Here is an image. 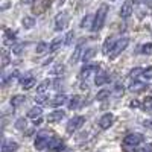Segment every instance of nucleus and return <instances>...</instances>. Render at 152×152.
<instances>
[{
	"instance_id": "f257e3e1",
	"label": "nucleus",
	"mask_w": 152,
	"mask_h": 152,
	"mask_svg": "<svg viewBox=\"0 0 152 152\" xmlns=\"http://www.w3.org/2000/svg\"><path fill=\"white\" fill-rule=\"evenodd\" d=\"M108 5L107 3H102L99 6L97 12H96V15H94V20H93V26H91V32H99L100 29L104 28V24H105V20H107V15H108Z\"/></svg>"
},
{
	"instance_id": "f03ea898",
	"label": "nucleus",
	"mask_w": 152,
	"mask_h": 152,
	"mask_svg": "<svg viewBox=\"0 0 152 152\" xmlns=\"http://www.w3.org/2000/svg\"><path fill=\"white\" fill-rule=\"evenodd\" d=\"M52 138H53V134L50 132V131H41V132H38L37 137H35V142H34V146L37 151H43L46 148H49L50 142H52Z\"/></svg>"
},
{
	"instance_id": "7ed1b4c3",
	"label": "nucleus",
	"mask_w": 152,
	"mask_h": 152,
	"mask_svg": "<svg viewBox=\"0 0 152 152\" xmlns=\"http://www.w3.org/2000/svg\"><path fill=\"white\" fill-rule=\"evenodd\" d=\"M128 44H129V38L128 37H123V38H120V40H117L116 41V44H114V47H113V50L110 52V59H116L123 50L128 47Z\"/></svg>"
},
{
	"instance_id": "20e7f679",
	"label": "nucleus",
	"mask_w": 152,
	"mask_h": 152,
	"mask_svg": "<svg viewBox=\"0 0 152 152\" xmlns=\"http://www.w3.org/2000/svg\"><path fill=\"white\" fill-rule=\"evenodd\" d=\"M145 142V135H142L140 132H132L125 135L123 138V146H128V148H135L138 145H142Z\"/></svg>"
},
{
	"instance_id": "39448f33",
	"label": "nucleus",
	"mask_w": 152,
	"mask_h": 152,
	"mask_svg": "<svg viewBox=\"0 0 152 152\" xmlns=\"http://www.w3.org/2000/svg\"><path fill=\"white\" fill-rule=\"evenodd\" d=\"M84 123H85V117L84 116H75V117H72L69 120V123L66 126V131L69 134H73V132L78 131V129H81L82 126H84Z\"/></svg>"
},
{
	"instance_id": "423d86ee",
	"label": "nucleus",
	"mask_w": 152,
	"mask_h": 152,
	"mask_svg": "<svg viewBox=\"0 0 152 152\" xmlns=\"http://www.w3.org/2000/svg\"><path fill=\"white\" fill-rule=\"evenodd\" d=\"M100 70V66L99 64H85L82 69H81V78L82 79H88V78H91V76L97 75Z\"/></svg>"
},
{
	"instance_id": "0eeeda50",
	"label": "nucleus",
	"mask_w": 152,
	"mask_h": 152,
	"mask_svg": "<svg viewBox=\"0 0 152 152\" xmlns=\"http://www.w3.org/2000/svg\"><path fill=\"white\" fill-rule=\"evenodd\" d=\"M113 122H114V116L111 113H107V114H104V116L99 119V128L100 129H108L110 126L113 125Z\"/></svg>"
},
{
	"instance_id": "6e6552de",
	"label": "nucleus",
	"mask_w": 152,
	"mask_h": 152,
	"mask_svg": "<svg viewBox=\"0 0 152 152\" xmlns=\"http://www.w3.org/2000/svg\"><path fill=\"white\" fill-rule=\"evenodd\" d=\"M15 40H17L15 31H12V29H5L3 31V44L11 46L12 43H15Z\"/></svg>"
},
{
	"instance_id": "1a4fd4ad",
	"label": "nucleus",
	"mask_w": 152,
	"mask_h": 152,
	"mask_svg": "<svg viewBox=\"0 0 152 152\" xmlns=\"http://www.w3.org/2000/svg\"><path fill=\"white\" fill-rule=\"evenodd\" d=\"M114 44H116V38H114L113 35L107 37L105 41H104V44H102V53H104V55H110V52L113 50Z\"/></svg>"
},
{
	"instance_id": "9d476101",
	"label": "nucleus",
	"mask_w": 152,
	"mask_h": 152,
	"mask_svg": "<svg viewBox=\"0 0 152 152\" xmlns=\"http://www.w3.org/2000/svg\"><path fill=\"white\" fill-rule=\"evenodd\" d=\"M61 46H66V37H56L53 38L49 44V50L50 52H56L58 49H61Z\"/></svg>"
},
{
	"instance_id": "9b49d317",
	"label": "nucleus",
	"mask_w": 152,
	"mask_h": 152,
	"mask_svg": "<svg viewBox=\"0 0 152 152\" xmlns=\"http://www.w3.org/2000/svg\"><path fill=\"white\" fill-rule=\"evenodd\" d=\"M66 117V111H62V110H56V111H52L47 116V120L50 123H56V122H61L62 119Z\"/></svg>"
},
{
	"instance_id": "f8f14e48",
	"label": "nucleus",
	"mask_w": 152,
	"mask_h": 152,
	"mask_svg": "<svg viewBox=\"0 0 152 152\" xmlns=\"http://www.w3.org/2000/svg\"><path fill=\"white\" fill-rule=\"evenodd\" d=\"M67 23H69V18H67L66 14L56 15V18H55V31H62L67 26Z\"/></svg>"
},
{
	"instance_id": "ddd939ff",
	"label": "nucleus",
	"mask_w": 152,
	"mask_h": 152,
	"mask_svg": "<svg viewBox=\"0 0 152 152\" xmlns=\"http://www.w3.org/2000/svg\"><path fill=\"white\" fill-rule=\"evenodd\" d=\"M66 102H67V96H66V94H56V96L49 102V105L53 107V108H58V107H62Z\"/></svg>"
},
{
	"instance_id": "4468645a",
	"label": "nucleus",
	"mask_w": 152,
	"mask_h": 152,
	"mask_svg": "<svg viewBox=\"0 0 152 152\" xmlns=\"http://www.w3.org/2000/svg\"><path fill=\"white\" fill-rule=\"evenodd\" d=\"M18 149V143L12 140H3L2 142V152H15Z\"/></svg>"
},
{
	"instance_id": "2eb2a0df",
	"label": "nucleus",
	"mask_w": 152,
	"mask_h": 152,
	"mask_svg": "<svg viewBox=\"0 0 152 152\" xmlns=\"http://www.w3.org/2000/svg\"><path fill=\"white\" fill-rule=\"evenodd\" d=\"M148 88H149V85L145 84V82H140V81H134V82L129 85V90H131L132 93H142V91L148 90Z\"/></svg>"
},
{
	"instance_id": "dca6fc26",
	"label": "nucleus",
	"mask_w": 152,
	"mask_h": 152,
	"mask_svg": "<svg viewBox=\"0 0 152 152\" xmlns=\"http://www.w3.org/2000/svg\"><path fill=\"white\" fill-rule=\"evenodd\" d=\"M132 11H134L132 3H131V2H125V3L122 5V8H120V17H122V18H128V17H131Z\"/></svg>"
},
{
	"instance_id": "f3484780",
	"label": "nucleus",
	"mask_w": 152,
	"mask_h": 152,
	"mask_svg": "<svg viewBox=\"0 0 152 152\" xmlns=\"http://www.w3.org/2000/svg\"><path fill=\"white\" fill-rule=\"evenodd\" d=\"M110 79H111V76H110L108 73H97L96 78H94V84H96L97 87H102V85L108 84Z\"/></svg>"
},
{
	"instance_id": "a211bd4d",
	"label": "nucleus",
	"mask_w": 152,
	"mask_h": 152,
	"mask_svg": "<svg viewBox=\"0 0 152 152\" xmlns=\"http://www.w3.org/2000/svg\"><path fill=\"white\" fill-rule=\"evenodd\" d=\"M49 148L52 151H55V152H61V151H64V142H62L61 138L53 137L52 142H50V145H49Z\"/></svg>"
},
{
	"instance_id": "6ab92c4d",
	"label": "nucleus",
	"mask_w": 152,
	"mask_h": 152,
	"mask_svg": "<svg viewBox=\"0 0 152 152\" xmlns=\"http://www.w3.org/2000/svg\"><path fill=\"white\" fill-rule=\"evenodd\" d=\"M24 102H26V96H23V94H15V96L11 97V107L12 108H18Z\"/></svg>"
},
{
	"instance_id": "aec40b11",
	"label": "nucleus",
	"mask_w": 152,
	"mask_h": 152,
	"mask_svg": "<svg viewBox=\"0 0 152 152\" xmlns=\"http://www.w3.org/2000/svg\"><path fill=\"white\" fill-rule=\"evenodd\" d=\"M18 75H20V72H18V70L11 72L9 75H3V76H2V85H8L9 82L15 81V79L18 78Z\"/></svg>"
},
{
	"instance_id": "412c9836",
	"label": "nucleus",
	"mask_w": 152,
	"mask_h": 152,
	"mask_svg": "<svg viewBox=\"0 0 152 152\" xmlns=\"http://www.w3.org/2000/svg\"><path fill=\"white\" fill-rule=\"evenodd\" d=\"M82 58V44H78L75 47V50H73V55L70 56V62H78L79 59Z\"/></svg>"
},
{
	"instance_id": "4be33fe9",
	"label": "nucleus",
	"mask_w": 152,
	"mask_h": 152,
	"mask_svg": "<svg viewBox=\"0 0 152 152\" xmlns=\"http://www.w3.org/2000/svg\"><path fill=\"white\" fill-rule=\"evenodd\" d=\"M21 88L23 90H31L32 87H35V84H37V81H35V78H32V76H29V78H24V79H21Z\"/></svg>"
},
{
	"instance_id": "5701e85b",
	"label": "nucleus",
	"mask_w": 152,
	"mask_h": 152,
	"mask_svg": "<svg viewBox=\"0 0 152 152\" xmlns=\"http://www.w3.org/2000/svg\"><path fill=\"white\" fill-rule=\"evenodd\" d=\"M53 82L50 81V79H44V81H41L40 84H38V87H37V93L40 94V93H46L49 88H50V85H52Z\"/></svg>"
},
{
	"instance_id": "b1692460",
	"label": "nucleus",
	"mask_w": 152,
	"mask_h": 152,
	"mask_svg": "<svg viewBox=\"0 0 152 152\" xmlns=\"http://www.w3.org/2000/svg\"><path fill=\"white\" fill-rule=\"evenodd\" d=\"M93 20H94V17H93V15L87 14V15L81 20V24H79V26H81L82 29H85V28H90V29H91V26H93Z\"/></svg>"
},
{
	"instance_id": "393cba45",
	"label": "nucleus",
	"mask_w": 152,
	"mask_h": 152,
	"mask_svg": "<svg viewBox=\"0 0 152 152\" xmlns=\"http://www.w3.org/2000/svg\"><path fill=\"white\" fill-rule=\"evenodd\" d=\"M21 24H23L24 29H32V28L35 26V18L31 17V15H26V17H23Z\"/></svg>"
},
{
	"instance_id": "a878e982",
	"label": "nucleus",
	"mask_w": 152,
	"mask_h": 152,
	"mask_svg": "<svg viewBox=\"0 0 152 152\" xmlns=\"http://www.w3.org/2000/svg\"><path fill=\"white\" fill-rule=\"evenodd\" d=\"M41 114H43V110H41V107H32L29 111H28V117H31V119H37V117H41Z\"/></svg>"
},
{
	"instance_id": "bb28decb",
	"label": "nucleus",
	"mask_w": 152,
	"mask_h": 152,
	"mask_svg": "<svg viewBox=\"0 0 152 152\" xmlns=\"http://www.w3.org/2000/svg\"><path fill=\"white\" fill-rule=\"evenodd\" d=\"M79 104H81V96H78V94L72 96V97L69 99V102H67V105H69V108H70V110L78 108V107H79Z\"/></svg>"
},
{
	"instance_id": "cd10ccee",
	"label": "nucleus",
	"mask_w": 152,
	"mask_h": 152,
	"mask_svg": "<svg viewBox=\"0 0 152 152\" xmlns=\"http://www.w3.org/2000/svg\"><path fill=\"white\" fill-rule=\"evenodd\" d=\"M94 55H96V47H88L85 52L82 53V61L84 62H88Z\"/></svg>"
},
{
	"instance_id": "c85d7f7f",
	"label": "nucleus",
	"mask_w": 152,
	"mask_h": 152,
	"mask_svg": "<svg viewBox=\"0 0 152 152\" xmlns=\"http://www.w3.org/2000/svg\"><path fill=\"white\" fill-rule=\"evenodd\" d=\"M111 93H113V96L114 97H120L123 93H125V88H123V84H120V82H117L116 85L113 87V90H111Z\"/></svg>"
},
{
	"instance_id": "c756f323",
	"label": "nucleus",
	"mask_w": 152,
	"mask_h": 152,
	"mask_svg": "<svg viewBox=\"0 0 152 152\" xmlns=\"http://www.w3.org/2000/svg\"><path fill=\"white\" fill-rule=\"evenodd\" d=\"M110 96H113V93L108 90V88H104V90L97 91L96 99H97V100H107V99H110Z\"/></svg>"
},
{
	"instance_id": "7c9ffc66",
	"label": "nucleus",
	"mask_w": 152,
	"mask_h": 152,
	"mask_svg": "<svg viewBox=\"0 0 152 152\" xmlns=\"http://www.w3.org/2000/svg\"><path fill=\"white\" fill-rule=\"evenodd\" d=\"M47 6H50V0H41L40 2V6H35L34 8V12H37V14H41V12H44L46 11V8Z\"/></svg>"
},
{
	"instance_id": "2f4dec72",
	"label": "nucleus",
	"mask_w": 152,
	"mask_h": 152,
	"mask_svg": "<svg viewBox=\"0 0 152 152\" xmlns=\"http://www.w3.org/2000/svg\"><path fill=\"white\" fill-rule=\"evenodd\" d=\"M35 102H37L38 105H44V104H47V105H49L50 100H49V96H47V94L40 93V94H38V96L35 97Z\"/></svg>"
},
{
	"instance_id": "473e14b6",
	"label": "nucleus",
	"mask_w": 152,
	"mask_h": 152,
	"mask_svg": "<svg viewBox=\"0 0 152 152\" xmlns=\"http://www.w3.org/2000/svg\"><path fill=\"white\" fill-rule=\"evenodd\" d=\"M143 70L145 69H142V67H135V69H132L129 72V76H131V78H134V79H137V78H140V76L143 75Z\"/></svg>"
},
{
	"instance_id": "72a5a7b5",
	"label": "nucleus",
	"mask_w": 152,
	"mask_h": 152,
	"mask_svg": "<svg viewBox=\"0 0 152 152\" xmlns=\"http://www.w3.org/2000/svg\"><path fill=\"white\" fill-rule=\"evenodd\" d=\"M26 126H28V120L24 117L17 119V122H15V128L17 129H26Z\"/></svg>"
},
{
	"instance_id": "f704fd0d",
	"label": "nucleus",
	"mask_w": 152,
	"mask_h": 152,
	"mask_svg": "<svg viewBox=\"0 0 152 152\" xmlns=\"http://www.w3.org/2000/svg\"><path fill=\"white\" fill-rule=\"evenodd\" d=\"M140 50H142L143 55H152V43H145L140 47Z\"/></svg>"
},
{
	"instance_id": "c9c22d12",
	"label": "nucleus",
	"mask_w": 152,
	"mask_h": 152,
	"mask_svg": "<svg viewBox=\"0 0 152 152\" xmlns=\"http://www.w3.org/2000/svg\"><path fill=\"white\" fill-rule=\"evenodd\" d=\"M46 50H49V44H47V43H44V41H41V43H38L35 52H37V53H44Z\"/></svg>"
},
{
	"instance_id": "e433bc0d",
	"label": "nucleus",
	"mask_w": 152,
	"mask_h": 152,
	"mask_svg": "<svg viewBox=\"0 0 152 152\" xmlns=\"http://www.w3.org/2000/svg\"><path fill=\"white\" fill-rule=\"evenodd\" d=\"M66 72V67L64 66H61V64H58L53 70H52V75H55V76H59V75H62Z\"/></svg>"
},
{
	"instance_id": "4c0bfd02",
	"label": "nucleus",
	"mask_w": 152,
	"mask_h": 152,
	"mask_svg": "<svg viewBox=\"0 0 152 152\" xmlns=\"http://www.w3.org/2000/svg\"><path fill=\"white\" fill-rule=\"evenodd\" d=\"M142 78H143V79H146V81L152 79V67H148V69H145V70H143Z\"/></svg>"
},
{
	"instance_id": "58836bf2",
	"label": "nucleus",
	"mask_w": 152,
	"mask_h": 152,
	"mask_svg": "<svg viewBox=\"0 0 152 152\" xmlns=\"http://www.w3.org/2000/svg\"><path fill=\"white\" fill-rule=\"evenodd\" d=\"M143 107L152 113V96H148V97L143 100Z\"/></svg>"
},
{
	"instance_id": "ea45409f",
	"label": "nucleus",
	"mask_w": 152,
	"mask_h": 152,
	"mask_svg": "<svg viewBox=\"0 0 152 152\" xmlns=\"http://www.w3.org/2000/svg\"><path fill=\"white\" fill-rule=\"evenodd\" d=\"M24 46H26V44H17V46H14V47H12V53H14V55H20L21 50L24 49Z\"/></svg>"
},
{
	"instance_id": "a19ab883",
	"label": "nucleus",
	"mask_w": 152,
	"mask_h": 152,
	"mask_svg": "<svg viewBox=\"0 0 152 152\" xmlns=\"http://www.w3.org/2000/svg\"><path fill=\"white\" fill-rule=\"evenodd\" d=\"M73 38H75V32L73 31H69L66 34V46H69L72 41H73Z\"/></svg>"
},
{
	"instance_id": "79ce46f5",
	"label": "nucleus",
	"mask_w": 152,
	"mask_h": 152,
	"mask_svg": "<svg viewBox=\"0 0 152 152\" xmlns=\"http://www.w3.org/2000/svg\"><path fill=\"white\" fill-rule=\"evenodd\" d=\"M135 152H152V146H151V145H146V146H143V148L135 149Z\"/></svg>"
},
{
	"instance_id": "37998d69",
	"label": "nucleus",
	"mask_w": 152,
	"mask_h": 152,
	"mask_svg": "<svg viewBox=\"0 0 152 152\" xmlns=\"http://www.w3.org/2000/svg\"><path fill=\"white\" fill-rule=\"evenodd\" d=\"M8 64H9V56H8L6 53H3V58H2V69H5Z\"/></svg>"
},
{
	"instance_id": "c03bdc74",
	"label": "nucleus",
	"mask_w": 152,
	"mask_h": 152,
	"mask_svg": "<svg viewBox=\"0 0 152 152\" xmlns=\"http://www.w3.org/2000/svg\"><path fill=\"white\" fill-rule=\"evenodd\" d=\"M129 107H131V108H138V107H140V104H138L137 100H132V102L129 104Z\"/></svg>"
},
{
	"instance_id": "a18cd8bd",
	"label": "nucleus",
	"mask_w": 152,
	"mask_h": 152,
	"mask_svg": "<svg viewBox=\"0 0 152 152\" xmlns=\"http://www.w3.org/2000/svg\"><path fill=\"white\" fill-rule=\"evenodd\" d=\"M143 125H145V128H149V129H152V120H146Z\"/></svg>"
},
{
	"instance_id": "49530a36",
	"label": "nucleus",
	"mask_w": 152,
	"mask_h": 152,
	"mask_svg": "<svg viewBox=\"0 0 152 152\" xmlns=\"http://www.w3.org/2000/svg\"><path fill=\"white\" fill-rule=\"evenodd\" d=\"M81 90H88V84H81Z\"/></svg>"
},
{
	"instance_id": "de8ad7c7",
	"label": "nucleus",
	"mask_w": 152,
	"mask_h": 152,
	"mask_svg": "<svg viewBox=\"0 0 152 152\" xmlns=\"http://www.w3.org/2000/svg\"><path fill=\"white\" fill-rule=\"evenodd\" d=\"M21 2H23V3H32L34 0H21Z\"/></svg>"
},
{
	"instance_id": "09e8293b",
	"label": "nucleus",
	"mask_w": 152,
	"mask_h": 152,
	"mask_svg": "<svg viewBox=\"0 0 152 152\" xmlns=\"http://www.w3.org/2000/svg\"><path fill=\"white\" fill-rule=\"evenodd\" d=\"M111 2H116V0H111Z\"/></svg>"
}]
</instances>
